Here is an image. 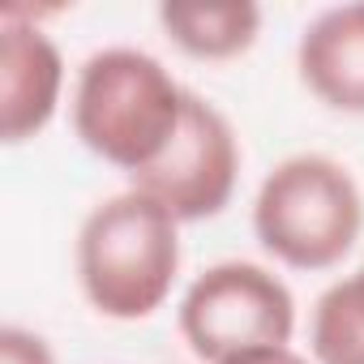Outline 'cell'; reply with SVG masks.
<instances>
[{"instance_id": "6", "label": "cell", "mask_w": 364, "mask_h": 364, "mask_svg": "<svg viewBox=\"0 0 364 364\" xmlns=\"http://www.w3.org/2000/svg\"><path fill=\"white\" fill-rule=\"evenodd\" d=\"M65 65L56 43L22 14H0V137L9 146L35 137L56 116Z\"/></svg>"}, {"instance_id": "8", "label": "cell", "mask_w": 364, "mask_h": 364, "mask_svg": "<svg viewBox=\"0 0 364 364\" xmlns=\"http://www.w3.org/2000/svg\"><path fill=\"white\" fill-rule=\"evenodd\" d=\"M159 22L180 52L198 60H232L253 48L262 31V9L253 0H223V5L167 0V5H159Z\"/></svg>"}, {"instance_id": "10", "label": "cell", "mask_w": 364, "mask_h": 364, "mask_svg": "<svg viewBox=\"0 0 364 364\" xmlns=\"http://www.w3.org/2000/svg\"><path fill=\"white\" fill-rule=\"evenodd\" d=\"M0 364H56L48 343L22 326H5L0 330Z\"/></svg>"}, {"instance_id": "3", "label": "cell", "mask_w": 364, "mask_h": 364, "mask_svg": "<svg viewBox=\"0 0 364 364\" xmlns=\"http://www.w3.org/2000/svg\"><path fill=\"white\" fill-rule=\"evenodd\" d=\"M364 228V198L343 163L326 154L283 159L257 189L253 232L270 257L291 270L338 266Z\"/></svg>"}, {"instance_id": "5", "label": "cell", "mask_w": 364, "mask_h": 364, "mask_svg": "<svg viewBox=\"0 0 364 364\" xmlns=\"http://www.w3.org/2000/svg\"><path fill=\"white\" fill-rule=\"evenodd\" d=\"M236 171H240V146L228 116L189 90L176 137L150 167L133 176V189L154 198L176 223H202L223 215V206L232 202Z\"/></svg>"}, {"instance_id": "4", "label": "cell", "mask_w": 364, "mask_h": 364, "mask_svg": "<svg viewBox=\"0 0 364 364\" xmlns=\"http://www.w3.org/2000/svg\"><path fill=\"white\" fill-rule=\"evenodd\" d=\"M296 300L279 274L253 262H219L180 300V334L198 360H228L253 347H287Z\"/></svg>"}, {"instance_id": "2", "label": "cell", "mask_w": 364, "mask_h": 364, "mask_svg": "<svg viewBox=\"0 0 364 364\" xmlns=\"http://www.w3.org/2000/svg\"><path fill=\"white\" fill-rule=\"evenodd\" d=\"M180 223L129 189L95 206L77 232V279L86 300L116 321H141L171 296L180 270Z\"/></svg>"}, {"instance_id": "7", "label": "cell", "mask_w": 364, "mask_h": 364, "mask_svg": "<svg viewBox=\"0 0 364 364\" xmlns=\"http://www.w3.org/2000/svg\"><path fill=\"white\" fill-rule=\"evenodd\" d=\"M296 69L326 107L364 116V0L334 5L304 26Z\"/></svg>"}, {"instance_id": "11", "label": "cell", "mask_w": 364, "mask_h": 364, "mask_svg": "<svg viewBox=\"0 0 364 364\" xmlns=\"http://www.w3.org/2000/svg\"><path fill=\"white\" fill-rule=\"evenodd\" d=\"M219 364H309V360L291 347H253V351H236Z\"/></svg>"}, {"instance_id": "1", "label": "cell", "mask_w": 364, "mask_h": 364, "mask_svg": "<svg viewBox=\"0 0 364 364\" xmlns=\"http://www.w3.org/2000/svg\"><path fill=\"white\" fill-rule=\"evenodd\" d=\"M185 86L137 48L95 52L73 90V129L103 163L137 176L150 167L185 116Z\"/></svg>"}, {"instance_id": "9", "label": "cell", "mask_w": 364, "mask_h": 364, "mask_svg": "<svg viewBox=\"0 0 364 364\" xmlns=\"http://www.w3.org/2000/svg\"><path fill=\"white\" fill-rule=\"evenodd\" d=\"M309 347L317 364H364V270L317 296Z\"/></svg>"}]
</instances>
